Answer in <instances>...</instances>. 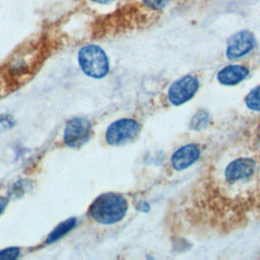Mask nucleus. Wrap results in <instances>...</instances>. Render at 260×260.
Listing matches in <instances>:
<instances>
[{"label": "nucleus", "mask_w": 260, "mask_h": 260, "mask_svg": "<svg viewBox=\"0 0 260 260\" xmlns=\"http://www.w3.org/2000/svg\"><path fill=\"white\" fill-rule=\"evenodd\" d=\"M191 221L230 231L260 214V129L235 140L210 161L191 191Z\"/></svg>", "instance_id": "nucleus-1"}, {"label": "nucleus", "mask_w": 260, "mask_h": 260, "mask_svg": "<svg viewBox=\"0 0 260 260\" xmlns=\"http://www.w3.org/2000/svg\"><path fill=\"white\" fill-rule=\"evenodd\" d=\"M127 208V201L122 195L105 193L91 203L89 214L92 219L102 224H113L125 216Z\"/></svg>", "instance_id": "nucleus-2"}, {"label": "nucleus", "mask_w": 260, "mask_h": 260, "mask_svg": "<svg viewBox=\"0 0 260 260\" xmlns=\"http://www.w3.org/2000/svg\"><path fill=\"white\" fill-rule=\"evenodd\" d=\"M78 63L81 70L93 78H102L109 71V61L105 52L95 45H87L78 53Z\"/></svg>", "instance_id": "nucleus-3"}, {"label": "nucleus", "mask_w": 260, "mask_h": 260, "mask_svg": "<svg viewBox=\"0 0 260 260\" xmlns=\"http://www.w3.org/2000/svg\"><path fill=\"white\" fill-rule=\"evenodd\" d=\"M140 132V125L132 119L113 122L106 131V140L111 145H122L134 140Z\"/></svg>", "instance_id": "nucleus-4"}, {"label": "nucleus", "mask_w": 260, "mask_h": 260, "mask_svg": "<svg viewBox=\"0 0 260 260\" xmlns=\"http://www.w3.org/2000/svg\"><path fill=\"white\" fill-rule=\"evenodd\" d=\"M199 81L194 75H185L176 80L169 88L168 99L174 106H180L191 100L197 92Z\"/></svg>", "instance_id": "nucleus-5"}, {"label": "nucleus", "mask_w": 260, "mask_h": 260, "mask_svg": "<svg viewBox=\"0 0 260 260\" xmlns=\"http://www.w3.org/2000/svg\"><path fill=\"white\" fill-rule=\"evenodd\" d=\"M90 123L83 118L70 120L64 129V142L70 147H79L85 143L90 136Z\"/></svg>", "instance_id": "nucleus-6"}, {"label": "nucleus", "mask_w": 260, "mask_h": 260, "mask_svg": "<svg viewBox=\"0 0 260 260\" xmlns=\"http://www.w3.org/2000/svg\"><path fill=\"white\" fill-rule=\"evenodd\" d=\"M256 45L255 38L252 32L248 30H242L234 35L228 42L226 58L235 60L247 55L251 52Z\"/></svg>", "instance_id": "nucleus-7"}, {"label": "nucleus", "mask_w": 260, "mask_h": 260, "mask_svg": "<svg viewBox=\"0 0 260 260\" xmlns=\"http://www.w3.org/2000/svg\"><path fill=\"white\" fill-rule=\"evenodd\" d=\"M200 148L196 144H186L177 149L171 157L172 167L176 171H182L194 162H196L200 156Z\"/></svg>", "instance_id": "nucleus-8"}, {"label": "nucleus", "mask_w": 260, "mask_h": 260, "mask_svg": "<svg viewBox=\"0 0 260 260\" xmlns=\"http://www.w3.org/2000/svg\"><path fill=\"white\" fill-rule=\"evenodd\" d=\"M248 74L249 69L244 65H229L218 71L217 80L224 85H235L244 80Z\"/></svg>", "instance_id": "nucleus-9"}, {"label": "nucleus", "mask_w": 260, "mask_h": 260, "mask_svg": "<svg viewBox=\"0 0 260 260\" xmlns=\"http://www.w3.org/2000/svg\"><path fill=\"white\" fill-rule=\"evenodd\" d=\"M76 223V219L75 218H69L65 221H63L62 223H60L59 225H57L55 228L54 231H52L47 239V243H53L57 240H59L61 237H63L64 235H66L69 231H71L74 225Z\"/></svg>", "instance_id": "nucleus-10"}, {"label": "nucleus", "mask_w": 260, "mask_h": 260, "mask_svg": "<svg viewBox=\"0 0 260 260\" xmlns=\"http://www.w3.org/2000/svg\"><path fill=\"white\" fill-rule=\"evenodd\" d=\"M210 117L209 114L204 110H198L192 117L190 121V128L192 130H202L204 129L209 123Z\"/></svg>", "instance_id": "nucleus-11"}, {"label": "nucleus", "mask_w": 260, "mask_h": 260, "mask_svg": "<svg viewBox=\"0 0 260 260\" xmlns=\"http://www.w3.org/2000/svg\"><path fill=\"white\" fill-rule=\"evenodd\" d=\"M245 104L252 111H260V84L255 86L246 95Z\"/></svg>", "instance_id": "nucleus-12"}, {"label": "nucleus", "mask_w": 260, "mask_h": 260, "mask_svg": "<svg viewBox=\"0 0 260 260\" xmlns=\"http://www.w3.org/2000/svg\"><path fill=\"white\" fill-rule=\"evenodd\" d=\"M20 250L15 247L6 248L0 251V260H12L18 257Z\"/></svg>", "instance_id": "nucleus-13"}, {"label": "nucleus", "mask_w": 260, "mask_h": 260, "mask_svg": "<svg viewBox=\"0 0 260 260\" xmlns=\"http://www.w3.org/2000/svg\"><path fill=\"white\" fill-rule=\"evenodd\" d=\"M171 0H142L144 5L152 10H161L165 8Z\"/></svg>", "instance_id": "nucleus-14"}, {"label": "nucleus", "mask_w": 260, "mask_h": 260, "mask_svg": "<svg viewBox=\"0 0 260 260\" xmlns=\"http://www.w3.org/2000/svg\"><path fill=\"white\" fill-rule=\"evenodd\" d=\"M7 205V199L5 197H0V214L3 212Z\"/></svg>", "instance_id": "nucleus-15"}, {"label": "nucleus", "mask_w": 260, "mask_h": 260, "mask_svg": "<svg viewBox=\"0 0 260 260\" xmlns=\"http://www.w3.org/2000/svg\"><path fill=\"white\" fill-rule=\"evenodd\" d=\"M94 2H98V3H101V4H106V3H110L112 2L113 0H92Z\"/></svg>", "instance_id": "nucleus-16"}]
</instances>
